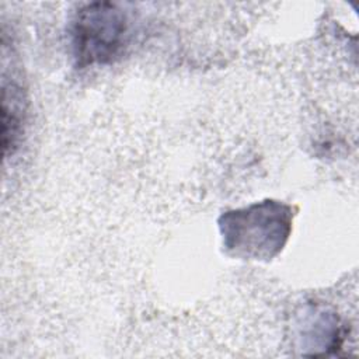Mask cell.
Segmentation results:
<instances>
[{"mask_svg": "<svg viewBox=\"0 0 359 359\" xmlns=\"http://www.w3.org/2000/svg\"><path fill=\"white\" fill-rule=\"evenodd\" d=\"M130 22L115 3L95 1L77 10L72 21V48L80 67L114 62L128 46Z\"/></svg>", "mask_w": 359, "mask_h": 359, "instance_id": "cell-2", "label": "cell"}, {"mask_svg": "<svg viewBox=\"0 0 359 359\" xmlns=\"http://www.w3.org/2000/svg\"><path fill=\"white\" fill-rule=\"evenodd\" d=\"M220 230L226 248L244 258L269 259L285 245L292 224L287 205L264 201L222 215Z\"/></svg>", "mask_w": 359, "mask_h": 359, "instance_id": "cell-1", "label": "cell"}, {"mask_svg": "<svg viewBox=\"0 0 359 359\" xmlns=\"http://www.w3.org/2000/svg\"><path fill=\"white\" fill-rule=\"evenodd\" d=\"M25 119V97L22 87L3 76L1 80V143L3 154L13 153L24 132Z\"/></svg>", "mask_w": 359, "mask_h": 359, "instance_id": "cell-3", "label": "cell"}]
</instances>
